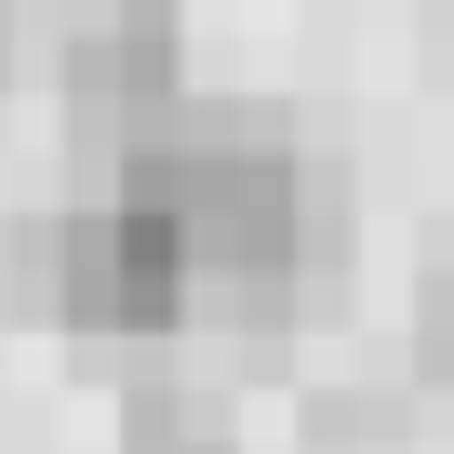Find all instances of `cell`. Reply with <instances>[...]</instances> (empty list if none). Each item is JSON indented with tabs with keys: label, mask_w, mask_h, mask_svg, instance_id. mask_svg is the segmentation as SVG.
Masks as SVG:
<instances>
[{
	"label": "cell",
	"mask_w": 454,
	"mask_h": 454,
	"mask_svg": "<svg viewBox=\"0 0 454 454\" xmlns=\"http://www.w3.org/2000/svg\"><path fill=\"white\" fill-rule=\"evenodd\" d=\"M0 294L27 321L81 334V348H174L200 321V254L160 200H121V187H81L54 214H14L0 227Z\"/></svg>",
	"instance_id": "obj_1"
},
{
	"label": "cell",
	"mask_w": 454,
	"mask_h": 454,
	"mask_svg": "<svg viewBox=\"0 0 454 454\" xmlns=\"http://www.w3.org/2000/svg\"><path fill=\"white\" fill-rule=\"evenodd\" d=\"M187 94V0H67L54 14V107L94 147H121L134 121H160Z\"/></svg>",
	"instance_id": "obj_2"
},
{
	"label": "cell",
	"mask_w": 454,
	"mask_h": 454,
	"mask_svg": "<svg viewBox=\"0 0 454 454\" xmlns=\"http://www.w3.org/2000/svg\"><path fill=\"white\" fill-rule=\"evenodd\" d=\"M427 374L401 361V374H321L308 401H294V427H308V454H401L414 427H427Z\"/></svg>",
	"instance_id": "obj_3"
},
{
	"label": "cell",
	"mask_w": 454,
	"mask_h": 454,
	"mask_svg": "<svg viewBox=\"0 0 454 454\" xmlns=\"http://www.w3.org/2000/svg\"><path fill=\"white\" fill-rule=\"evenodd\" d=\"M121 454H241V414L200 374H134L121 387Z\"/></svg>",
	"instance_id": "obj_4"
},
{
	"label": "cell",
	"mask_w": 454,
	"mask_h": 454,
	"mask_svg": "<svg viewBox=\"0 0 454 454\" xmlns=\"http://www.w3.org/2000/svg\"><path fill=\"white\" fill-rule=\"evenodd\" d=\"M414 374L454 387V214L414 241Z\"/></svg>",
	"instance_id": "obj_5"
},
{
	"label": "cell",
	"mask_w": 454,
	"mask_h": 454,
	"mask_svg": "<svg viewBox=\"0 0 454 454\" xmlns=\"http://www.w3.org/2000/svg\"><path fill=\"white\" fill-rule=\"evenodd\" d=\"M427 81H454V0H427Z\"/></svg>",
	"instance_id": "obj_6"
},
{
	"label": "cell",
	"mask_w": 454,
	"mask_h": 454,
	"mask_svg": "<svg viewBox=\"0 0 454 454\" xmlns=\"http://www.w3.org/2000/svg\"><path fill=\"white\" fill-rule=\"evenodd\" d=\"M0 81H14V0H0Z\"/></svg>",
	"instance_id": "obj_7"
}]
</instances>
